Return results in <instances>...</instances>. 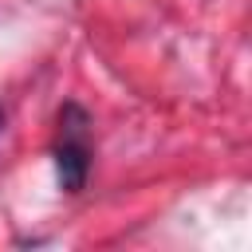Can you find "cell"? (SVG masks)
I'll list each match as a JSON object with an SVG mask.
<instances>
[{
    "mask_svg": "<svg viewBox=\"0 0 252 252\" xmlns=\"http://www.w3.org/2000/svg\"><path fill=\"white\" fill-rule=\"evenodd\" d=\"M59 126H63V138L55 146V173H59V185L67 193H79L83 181H87V169H91V146H87V118L79 106H67L59 114Z\"/></svg>",
    "mask_w": 252,
    "mask_h": 252,
    "instance_id": "obj_1",
    "label": "cell"
},
{
    "mask_svg": "<svg viewBox=\"0 0 252 252\" xmlns=\"http://www.w3.org/2000/svg\"><path fill=\"white\" fill-rule=\"evenodd\" d=\"M0 122H4V114H0Z\"/></svg>",
    "mask_w": 252,
    "mask_h": 252,
    "instance_id": "obj_2",
    "label": "cell"
}]
</instances>
